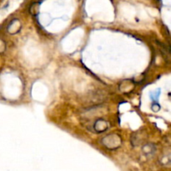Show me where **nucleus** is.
I'll use <instances>...</instances> for the list:
<instances>
[{
	"label": "nucleus",
	"instance_id": "obj_1",
	"mask_svg": "<svg viewBox=\"0 0 171 171\" xmlns=\"http://www.w3.org/2000/svg\"><path fill=\"white\" fill-rule=\"evenodd\" d=\"M103 145L109 150H116L120 147L122 144V139L119 135L116 133H110L104 137L101 140Z\"/></svg>",
	"mask_w": 171,
	"mask_h": 171
},
{
	"label": "nucleus",
	"instance_id": "obj_2",
	"mask_svg": "<svg viewBox=\"0 0 171 171\" xmlns=\"http://www.w3.org/2000/svg\"><path fill=\"white\" fill-rule=\"evenodd\" d=\"M109 127V124L107 120H105V119H98L94 124V130L99 133H102L105 132V130H107Z\"/></svg>",
	"mask_w": 171,
	"mask_h": 171
},
{
	"label": "nucleus",
	"instance_id": "obj_3",
	"mask_svg": "<svg viewBox=\"0 0 171 171\" xmlns=\"http://www.w3.org/2000/svg\"><path fill=\"white\" fill-rule=\"evenodd\" d=\"M20 29H21L20 21H19V19H13V20L10 23L9 26V28H8V30H9V32L10 34H14L19 32Z\"/></svg>",
	"mask_w": 171,
	"mask_h": 171
},
{
	"label": "nucleus",
	"instance_id": "obj_4",
	"mask_svg": "<svg viewBox=\"0 0 171 171\" xmlns=\"http://www.w3.org/2000/svg\"><path fill=\"white\" fill-rule=\"evenodd\" d=\"M120 86H124V89H121L122 92H128V90H130L131 89H133V83L131 80L127 79V80L124 81V82L121 84V85Z\"/></svg>",
	"mask_w": 171,
	"mask_h": 171
},
{
	"label": "nucleus",
	"instance_id": "obj_5",
	"mask_svg": "<svg viewBox=\"0 0 171 171\" xmlns=\"http://www.w3.org/2000/svg\"><path fill=\"white\" fill-rule=\"evenodd\" d=\"M142 150L143 152L145 154H150L154 152L155 150V148L153 144H145L142 147Z\"/></svg>",
	"mask_w": 171,
	"mask_h": 171
},
{
	"label": "nucleus",
	"instance_id": "obj_6",
	"mask_svg": "<svg viewBox=\"0 0 171 171\" xmlns=\"http://www.w3.org/2000/svg\"><path fill=\"white\" fill-rule=\"evenodd\" d=\"M160 106L158 105V104H154V105H152V109L154 111V112L159 111V110H160Z\"/></svg>",
	"mask_w": 171,
	"mask_h": 171
}]
</instances>
